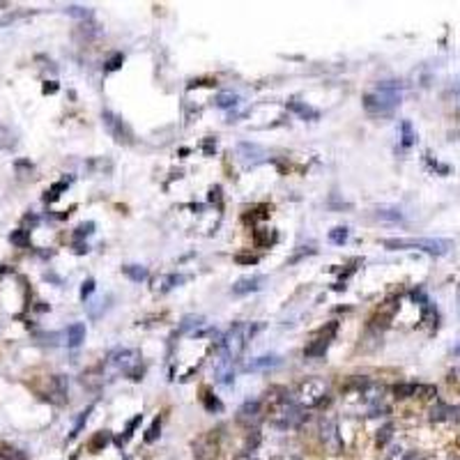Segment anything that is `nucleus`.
I'll return each mask as SVG.
<instances>
[{
    "label": "nucleus",
    "instance_id": "1",
    "mask_svg": "<svg viewBox=\"0 0 460 460\" xmlns=\"http://www.w3.org/2000/svg\"><path fill=\"white\" fill-rule=\"evenodd\" d=\"M403 99V83L400 81H382L375 90L364 95V108L370 115H391Z\"/></svg>",
    "mask_w": 460,
    "mask_h": 460
},
{
    "label": "nucleus",
    "instance_id": "2",
    "mask_svg": "<svg viewBox=\"0 0 460 460\" xmlns=\"http://www.w3.org/2000/svg\"><path fill=\"white\" fill-rule=\"evenodd\" d=\"M281 396H274L267 405V414H270V421L279 428H297L304 419V410L297 405L292 396L288 391L279 389Z\"/></svg>",
    "mask_w": 460,
    "mask_h": 460
},
{
    "label": "nucleus",
    "instance_id": "3",
    "mask_svg": "<svg viewBox=\"0 0 460 460\" xmlns=\"http://www.w3.org/2000/svg\"><path fill=\"white\" fill-rule=\"evenodd\" d=\"M258 329V325H246V322H235V325L228 329V334L223 336V340H221V348H223V355L225 359L235 361L237 357L244 352L246 343H249V338L253 336V331Z\"/></svg>",
    "mask_w": 460,
    "mask_h": 460
},
{
    "label": "nucleus",
    "instance_id": "4",
    "mask_svg": "<svg viewBox=\"0 0 460 460\" xmlns=\"http://www.w3.org/2000/svg\"><path fill=\"white\" fill-rule=\"evenodd\" d=\"M292 400L301 410H315L327 403V385L318 377H311V380H304L297 391L292 394Z\"/></svg>",
    "mask_w": 460,
    "mask_h": 460
},
{
    "label": "nucleus",
    "instance_id": "5",
    "mask_svg": "<svg viewBox=\"0 0 460 460\" xmlns=\"http://www.w3.org/2000/svg\"><path fill=\"white\" fill-rule=\"evenodd\" d=\"M385 246L387 249H416V251H424V253H430V255H446L453 246L451 240H435V237H419V240H385Z\"/></svg>",
    "mask_w": 460,
    "mask_h": 460
},
{
    "label": "nucleus",
    "instance_id": "6",
    "mask_svg": "<svg viewBox=\"0 0 460 460\" xmlns=\"http://www.w3.org/2000/svg\"><path fill=\"white\" fill-rule=\"evenodd\" d=\"M106 366L113 368V373H125V375H131V380H138V366H140V355L136 350H129V348H122V350H115L108 355L106 359Z\"/></svg>",
    "mask_w": 460,
    "mask_h": 460
},
{
    "label": "nucleus",
    "instance_id": "7",
    "mask_svg": "<svg viewBox=\"0 0 460 460\" xmlns=\"http://www.w3.org/2000/svg\"><path fill=\"white\" fill-rule=\"evenodd\" d=\"M336 329H338V322H329L327 327H322V329L315 334V338L304 348V357H306V359H318V357H325V352H327V348H329L331 338H334Z\"/></svg>",
    "mask_w": 460,
    "mask_h": 460
},
{
    "label": "nucleus",
    "instance_id": "8",
    "mask_svg": "<svg viewBox=\"0 0 460 460\" xmlns=\"http://www.w3.org/2000/svg\"><path fill=\"white\" fill-rule=\"evenodd\" d=\"M320 440L329 453H343V440L338 433V424L334 419H322L320 424Z\"/></svg>",
    "mask_w": 460,
    "mask_h": 460
},
{
    "label": "nucleus",
    "instance_id": "9",
    "mask_svg": "<svg viewBox=\"0 0 460 460\" xmlns=\"http://www.w3.org/2000/svg\"><path fill=\"white\" fill-rule=\"evenodd\" d=\"M101 120H104L106 129H108V134L113 136L118 143H131V129L125 125V122L118 118L115 113H110V110H104L101 113Z\"/></svg>",
    "mask_w": 460,
    "mask_h": 460
},
{
    "label": "nucleus",
    "instance_id": "10",
    "mask_svg": "<svg viewBox=\"0 0 460 460\" xmlns=\"http://www.w3.org/2000/svg\"><path fill=\"white\" fill-rule=\"evenodd\" d=\"M262 416V405L260 400H246L244 405L240 407V412H237V421L244 426H251V424H258Z\"/></svg>",
    "mask_w": 460,
    "mask_h": 460
},
{
    "label": "nucleus",
    "instance_id": "11",
    "mask_svg": "<svg viewBox=\"0 0 460 460\" xmlns=\"http://www.w3.org/2000/svg\"><path fill=\"white\" fill-rule=\"evenodd\" d=\"M219 453V442H216V435L210 433V435H203L196 444V458L198 460H212Z\"/></svg>",
    "mask_w": 460,
    "mask_h": 460
},
{
    "label": "nucleus",
    "instance_id": "12",
    "mask_svg": "<svg viewBox=\"0 0 460 460\" xmlns=\"http://www.w3.org/2000/svg\"><path fill=\"white\" fill-rule=\"evenodd\" d=\"M265 283V276L255 274V276H244V279L235 281L233 283V295L235 297H242V295H249V292H258Z\"/></svg>",
    "mask_w": 460,
    "mask_h": 460
},
{
    "label": "nucleus",
    "instance_id": "13",
    "mask_svg": "<svg viewBox=\"0 0 460 460\" xmlns=\"http://www.w3.org/2000/svg\"><path fill=\"white\" fill-rule=\"evenodd\" d=\"M279 364H281L279 355H260V357H253L251 361H246L244 370H270V368H276Z\"/></svg>",
    "mask_w": 460,
    "mask_h": 460
},
{
    "label": "nucleus",
    "instance_id": "14",
    "mask_svg": "<svg viewBox=\"0 0 460 460\" xmlns=\"http://www.w3.org/2000/svg\"><path fill=\"white\" fill-rule=\"evenodd\" d=\"M214 377H216V382H219V385H223V387H230V385H233V382H235V373H233V361L225 359V357H221L219 364H216V368H214Z\"/></svg>",
    "mask_w": 460,
    "mask_h": 460
},
{
    "label": "nucleus",
    "instance_id": "15",
    "mask_svg": "<svg viewBox=\"0 0 460 460\" xmlns=\"http://www.w3.org/2000/svg\"><path fill=\"white\" fill-rule=\"evenodd\" d=\"M237 152H240V157L246 164H258V161L265 159V150L260 145H255V143H240Z\"/></svg>",
    "mask_w": 460,
    "mask_h": 460
},
{
    "label": "nucleus",
    "instance_id": "16",
    "mask_svg": "<svg viewBox=\"0 0 460 460\" xmlns=\"http://www.w3.org/2000/svg\"><path fill=\"white\" fill-rule=\"evenodd\" d=\"M49 398L53 403H65L67 396V377L65 375H53L51 377V389H49Z\"/></svg>",
    "mask_w": 460,
    "mask_h": 460
},
{
    "label": "nucleus",
    "instance_id": "17",
    "mask_svg": "<svg viewBox=\"0 0 460 460\" xmlns=\"http://www.w3.org/2000/svg\"><path fill=\"white\" fill-rule=\"evenodd\" d=\"M288 108L292 110V113H297L301 118V120H318L320 118V110H315L313 106H309V104H304V101H290L288 104Z\"/></svg>",
    "mask_w": 460,
    "mask_h": 460
},
{
    "label": "nucleus",
    "instance_id": "18",
    "mask_svg": "<svg viewBox=\"0 0 460 460\" xmlns=\"http://www.w3.org/2000/svg\"><path fill=\"white\" fill-rule=\"evenodd\" d=\"M85 340V325L83 322H74V325L67 327V345L69 348H79Z\"/></svg>",
    "mask_w": 460,
    "mask_h": 460
},
{
    "label": "nucleus",
    "instance_id": "19",
    "mask_svg": "<svg viewBox=\"0 0 460 460\" xmlns=\"http://www.w3.org/2000/svg\"><path fill=\"white\" fill-rule=\"evenodd\" d=\"M375 216L380 221H385V223H400V221L405 219V214H403L398 207H377Z\"/></svg>",
    "mask_w": 460,
    "mask_h": 460
},
{
    "label": "nucleus",
    "instance_id": "20",
    "mask_svg": "<svg viewBox=\"0 0 460 460\" xmlns=\"http://www.w3.org/2000/svg\"><path fill=\"white\" fill-rule=\"evenodd\" d=\"M414 143H416L414 127H412L410 120H403V122H400V145H403V147H412Z\"/></svg>",
    "mask_w": 460,
    "mask_h": 460
},
{
    "label": "nucleus",
    "instance_id": "21",
    "mask_svg": "<svg viewBox=\"0 0 460 460\" xmlns=\"http://www.w3.org/2000/svg\"><path fill=\"white\" fill-rule=\"evenodd\" d=\"M122 272H125L131 281H136V283H140V281L147 279V267H143V265H125V267H122Z\"/></svg>",
    "mask_w": 460,
    "mask_h": 460
},
{
    "label": "nucleus",
    "instance_id": "22",
    "mask_svg": "<svg viewBox=\"0 0 460 460\" xmlns=\"http://www.w3.org/2000/svg\"><path fill=\"white\" fill-rule=\"evenodd\" d=\"M203 405H205V410L212 412V414H214V412H221V410H223V403H221V400L216 398V396H212L207 389H203Z\"/></svg>",
    "mask_w": 460,
    "mask_h": 460
},
{
    "label": "nucleus",
    "instance_id": "23",
    "mask_svg": "<svg viewBox=\"0 0 460 460\" xmlns=\"http://www.w3.org/2000/svg\"><path fill=\"white\" fill-rule=\"evenodd\" d=\"M237 101H240V97H237L235 92H219L214 104L219 106V108H233V106H237Z\"/></svg>",
    "mask_w": 460,
    "mask_h": 460
},
{
    "label": "nucleus",
    "instance_id": "24",
    "mask_svg": "<svg viewBox=\"0 0 460 460\" xmlns=\"http://www.w3.org/2000/svg\"><path fill=\"white\" fill-rule=\"evenodd\" d=\"M69 177H65V180H60V182H55V184L53 186H51V189H49V194H46V203H53V200H58V198H60V196H62V191H65L67 189V186H69Z\"/></svg>",
    "mask_w": 460,
    "mask_h": 460
},
{
    "label": "nucleus",
    "instance_id": "25",
    "mask_svg": "<svg viewBox=\"0 0 460 460\" xmlns=\"http://www.w3.org/2000/svg\"><path fill=\"white\" fill-rule=\"evenodd\" d=\"M140 421H143V414H136L134 419H131L129 424H127V428H125V435H122V437H118V440H115V442H118V444H120V446H122V444H127V442L131 440V435H134L136 426H140Z\"/></svg>",
    "mask_w": 460,
    "mask_h": 460
},
{
    "label": "nucleus",
    "instance_id": "26",
    "mask_svg": "<svg viewBox=\"0 0 460 460\" xmlns=\"http://www.w3.org/2000/svg\"><path fill=\"white\" fill-rule=\"evenodd\" d=\"M108 440H110V433L108 430H99L95 437H92V442H90V449H92V453H97V451H101L106 444H108Z\"/></svg>",
    "mask_w": 460,
    "mask_h": 460
},
{
    "label": "nucleus",
    "instance_id": "27",
    "mask_svg": "<svg viewBox=\"0 0 460 460\" xmlns=\"http://www.w3.org/2000/svg\"><path fill=\"white\" fill-rule=\"evenodd\" d=\"M92 407H95V405H88V407H85V410H83V412H81V414H79V419H76L74 428H71V433H69V440H74V437H76V435H79V433H81V428H83V426H85V421H88V416H90Z\"/></svg>",
    "mask_w": 460,
    "mask_h": 460
},
{
    "label": "nucleus",
    "instance_id": "28",
    "mask_svg": "<svg viewBox=\"0 0 460 460\" xmlns=\"http://www.w3.org/2000/svg\"><path fill=\"white\" fill-rule=\"evenodd\" d=\"M348 235H350V233H348L345 225H336V228L329 230V242L331 244H343V242L348 240Z\"/></svg>",
    "mask_w": 460,
    "mask_h": 460
},
{
    "label": "nucleus",
    "instance_id": "29",
    "mask_svg": "<svg viewBox=\"0 0 460 460\" xmlns=\"http://www.w3.org/2000/svg\"><path fill=\"white\" fill-rule=\"evenodd\" d=\"M65 12L69 16H74V19H81V21H83V19H90V16H92V10H88V7H81V5H67Z\"/></svg>",
    "mask_w": 460,
    "mask_h": 460
},
{
    "label": "nucleus",
    "instance_id": "30",
    "mask_svg": "<svg viewBox=\"0 0 460 460\" xmlns=\"http://www.w3.org/2000/svg\"><path fill=\"white\" fill-rule=\"evenodd\" d=\"M186 281V276H182V274H170V276H166L164 281H161V292H166V290H170V288H175V285H180V283H184Z\"/></svg>",
    "mask_w": 460,
    "mask_h": 460
},
{
    "label": "nucleus",
    "instance_id": "31",
    "mask_svg": "<svg viewBox=\"0 0 460 460\" xmlns=\"http://www.w3.org/2000/svg\"><path fill=\"white\" fill-rule=\"evenodd\" d=\"M200 322H203V318H200V315H186L184 320H182V325H180V331L196 329V327H200Z\"/></svg>",
    "mask_w": 460,
    "mask_h": 460
},
{
    "label": "nucleus",
    "instance_id": "32",
    "mask_svg": "<svg viewBox=\"0 0 460 460\" xmlns=\"http://www.w3.org/2000/svg\"><path fill=\"white\" fill-rule=\"evenodd\" d=\"M122 62H125V55H122V53H113L108 60H106L104 69L106 71H115V69H120V67H122Z\"/></svg>",
    "mask_w": 460,
    "mask_h": 460
},
{
    "label": "nucleus",
    "instance_id": "33",
    "mask_svg": "<svg viewBox=\"0 0 460 460\" xmlns=\"http://www.w3.org/2000/svg\"><path fill=\"white\" fill-rule=\"evenodd\" d=\"M95 233V223L92 221H88V223H81L79 228H76V233H74V240L79 242L81 237H88V235H92Z\"/></svg>",
    "mask_w": 460,
    "mask_h": 460
},
{
    "label": "nucleus",
    "instance_id": "34",
    "mask_svg": "<svg viewBox=\"0 0 460 460\" xmlns=\"http://www.w3.org/2000/svg\"><path fill=\"white\" fill-rule=\"evenodd\" d=\"M159 430H161V416H157V419L152 421V426L147 428V433H145V442H155L157 437H159Z\"/></svg>",
    "mask_w": 460,
    "mask_h": 460
},
{
    "label": "nucleus",
    "instance_id": "35",
    "mask_svg": "<svg viewBox=\"0 0 460 460\" xmlns=\"http://www.w3.org/2000/svg\"><path fill=\"white\" fill-rule=\"evenodd\" d=\"M10 242L16 246H25L28 242H30L28 240V230H14V233L10 235Z\"/></svg>",
    "mask_w": 460,
    "mask_h": 460
},
{
    "label": "nucleus",
    "instance_id": "36",
    "mask_svg": "<svg viewBox=\"0 0 460 460\" xmlns=\"http://www.w3.org/2000/svg\"><path fill=\"white\" fill-rule=\"evenodd\" d=\"M92 292H95V279H85L81 285V299H88Z\"/></svg>",
    "mask_w": 460,
    "mask_h": 460
},
{
    "label": "nucleus",
    "instance_id": "37",
    "mask_svg": "<svg viewBox=\"0 0 460 460\" xmlns=\"http://www.w3.org/2000/svg\"><path fill=\"white\" fill-rule=\"evenodd\" d=\"M12 145H14L12 134L5 129V127H0V150H3V147H12Z\"/></svg>",
    "mask_w": 460,
    "mask_h": 460
},
{
    "label": "nucleus",
    "instance_id": "38",
    "mask_svg": "<svg viewBox=\"0 0 460 460\" xmlns=\"http://www.w3.org/2000/svg\"><path fill=\"white\" fill-rule=\"evenodd\" d=\"M0 460H23L16 449H0Z\"/></svg>",
    "mask_w": 460,
    "mask_h": 460
},
{
    "label": "nucleus",
    "instance_id": "39",
    "mask_svg": "<svg viewBox=\"0 0 460 460\" xmlns=\"http://www.w3.org/2000/svg\"><path fill=\"white\" fill-rule=\"evenodd\" d=\"M235 460H258V455H255V451L244 449L242 453H237V455H235Z\"/></svg>",
    "mask_w": 460,
    "mask_h": 460
},
{
    "label": "nucleus",
    "instance_id": "40",
    "mask_svg": "<svg viewBox=\"0 0 460 460\" xmlns=\"http://www.w3.org/2000/svg\"><path fill=\"white\" fill-rule=\"evenodd\" d=\"M389 437H391V426H385V428L380 430V435H377V444H385Z\"/></svg>",
    "mask_w": 460,
    "mask_h": 460
},
{
    "label": "nucleus",
    "instance_id": "41",
    "mask_svg": "<svg viewBox=\"0 0 460 460\" xmlns=\"http://www.w3.org/2000/svg\"><path fill=\"white\" fill-rule=\"evenodd\" d=\"M237 262H251L253 265V262H258V258L255 255H237Z\"/></svg>",
    "mask_w": 460,
    "mask_h": 460
},
{
    "label": "nucleus",
    "instance_id": "42",
    "mask_svg": "<svg viewBox=\"0 0 460 460\" xmlns=\"http://www.w3.org/2000/svg\"><path fill=\"white\" fill-rule=\"evenodd\" d=\"M55 90H58V85H55L53 81H51V83H46V85H44V92H46V95H49V92H51V95H53Z\"/></svg>",
    "mask_w": 460,
    "mask_h": 460
},
{
    "label": "nucleus",
    "instance_id": "43",
    "mask_svg": "<svg viewBox=\"0 0 460 460\" xmlns=\"http://www.w3.org/2000/svg\"><path fill=\"white\" fill-rule=\"evenodd\" d=\"M0 7H7V3H0Z\"/></svg>",
    "mask_w": 460,
    "mask_h": 460
},
{
    "label": "nucleus",
    "instance_id": "44",
    "mask_svg": "<svg viewBox=\"0 0 460 460\" xmlns=\"http://www.w3.org/2000/svg\"><path fill=\"white\" fill-rule=\"evenodd\" d=\"M455 352H458V355H460V345H458V348H455Z\"/></svg>",
    "mask_w": 460,
    "mask_h": 460
},
{
    "label": "nucleus",
    "instance_id": "45",
    "mask_svg": "<svg viewBox=\"0 0 460 460\" xmlns=\"http://www.w3.org/2000/svg\"><path fill=\"white\" fill-rule=\"evenodd\" d=\"M290 460H297V458H290Z\"/></svg>",
    "mask_w": 460,
    "mask_h": 460
}]
</instances>
